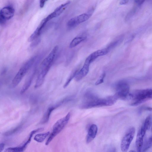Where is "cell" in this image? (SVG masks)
<instances>
[{
  "label": "cell",
  "mask_w": 152,
  "mask_h": 152,
  "mask_svg": "<svg viewBox=\"0 0 152 152\" xmlns=\"http://www.w3.org/2000/svg\"><path fill=\"white\" fill-rule=\"evenodd\" d=\"M118 99L115 94L105 98H100L94 94L89 92L85 95L84 101L80 107L81 109H86L110 106L114 104Z\"/></svg>",
  "instance_id": "obj_1"
},
{
  "label": "cell",
  "mask_w": 152,
  "mask_h": 152,
  "mask_svg": "<svg viewBox=\"0 0 152 152\" xmlns=\"http://www.w3.org/2000/svg\"><path fill=\"white\" fill-rule=\"evenodd\" d=\"M58 49V46H55L42 62L34 85L35 88H39L43 84L46 76L52 65Z\"/></svg>",
  "instance_id": "obj_2"
},
{
  "label": "cell",
  "mask_w": 152,
  "mask_h": 152,
  "mask_svg": "<svg viewBox=\"0 0 152 152\" xmlns=\"http://www.w3.org/2000/svg\"><path fill=\"white\" fill-rule=\"evenodd\" d=\"M152 99V88L138 90L130 93L128 99L131 100L130 105L133 106L138 105Z\"/></svg>",
  "instance_id": "obj_3"
},
{
  "label": "cell",
  "mask_w": 152,
  "mask_h": 152,
  "mask_svg": "<svg viewBox=\"0 0 152 152\" xmlns=\"http://www.w3.org/2000/svg\"><path fill=\"white\" fill-rule=\"evenodd\" d=\"M36 57H31L27 60L21 66L12 81V86L13 88L17 86L21 81L34 63Z\"/></svg>",
  "instance_id": "obj_4"
},
{
  "label": "cell",
  "mask_w": 152,
  "mask_h": 152,
  "mask_svg": "<svg viewBox=\"0 0 152 152\" xmlns=\"http://www.w3.org/2000/svg\"><path fill=\"white\" fill-rule=\"evenodd\" d=\"M70 116V113H68L64 117L59 119L54 124L52 132L46 142V145H48L53 139L64 129L69 120Z\"/></svg>",
  "instance_id": "obj_5"
},
{
  "label": "cell",
  "mask_w": 152,
  "mask_h": 152,
  "mask_svg": "<svg viewBox=\"0 0 152 152\" xmlns=\"http://www.w3.org/2000/svg\"><path fill=\"white\" fill-rule=\"evenodd\" d=\"M115 88V95L118 99H128L130 94L129 86L127 83L124 81H119L116 84Z\"/></svg>",
  "instance_id": "obj_6"
},
{
  "label": "cell",
  "mask_w": 152,
  "mask_h": 152,
  "mask_svg": "<svg viewBox=\"0 0 152 152\" xmlns=\"http://www.w3.org/2000/svg\"><path fill=\"white\" fill-rule=\"evenodd\" d=\"M94 9L92 7L86 13H84L70 19L67 22V26L69 29L72 28L79 24L86 21L91 16Z\"/></svg>",
  "instance_id": "obj_7"
},
{
  "label": "cell",
  "mask_w": 152,
  "mask_h": 152,
  "mask_svg": "<svg viewBox=\"0 0 152 152\" xmlns=\"http://www.w3.org/2000/svg\"><path fill=\"white\" fill-rule=\"evenodd\" d=\"M135 133V129L134 127H130L123 137L121 144V148L123 152L127 151L133 139Z\"/></svg>",
  "instance_id": "obj_8"
},
{
  "label": "cell",
  "mask_w": 152,
  "mask_h": 152,
  "mask_svg": "<svg viewBox=\"0 0 152 152\" xmlns=\"http://www.w3.org/2000/svg\"><path fill=\"white\" fill-rule=\"evenodd\" d=\"M14 9L11 6H7L3 8L0 12V23L3 24L6 20L11 19L14 16Z\"/></svg>",
  "instance_id": "obj_9"
},
{
  "label": "cell",
  "mask_w": 152,
  "mask_h": 152,
  "mask_svg": "<svg viewBox=\"0 0 152 152\" xmlns=\"http://www.w3.org/2000/svg\"><path fill=\"white\" fill-rule=\"evenodd\" d=\"M146 132L142 127L137 132L135 141L136 148L137 152H140L142 151L144 137Z\"/></svg>",
  "instance_id": "obj_10"
},
{
  "label": "cell",
  "mask_w": 152,
  "mask_h": 152,
  "mask_svg": "<svg viewBox=\"0 0 152 152\" xmlns=\"http://www.w3.org/2000/svg\"><path fill=\"white\" fill-rule=\"evenodd\" d=\"M109 51L107 48L96 50L90 54L86 60L91 64L99 57L106 55Z\"/></svg>",
  "instance_id": "obj_11"
},
{
  "label": "cell",
  "mask_w": 152,
  "mask_h": 152,
  "mask_svg": "<svg viewBox=\"0 0 152 152\" xmlns=\"http://www.w3.org/2000/svg\"><path fill=\"white\" fill-rule=\"evenodd\" d=\"M90 63L85 60L84 64L81 69L77 73L75 77V80L78 81L85 77L89 71Z\"/></svg>",
  "instance_id": "obj_12"
},
{
  "label": "cell",
  "mask_w": 152,
  "mask_h": 152,
  "mask_svg": "<svg viewBox=\"0 0 152 152\" xmlns=\"http://www.w3.org/2000/svg\"><path fill=\"white\" fill-rule=\"evenodd\" d=\"M98 130V128L96 125L92 124L88 128L86 136V142L89 143L95 137Z\"/></svg>",
  "instance_id": "obj_13"
},
{
  "label": "cell",
  "mask_w": 152,
  "mask_h": 152,
  "mask_svg": "<svg viewBox=\"0 0 152 152\" xmlns=\"http://www.w3.org/2000/svg\"><path fill=\"white\" fill-rule=\"evenodd\" d=\"M35 72V70H34L27 77L21 90V94L24 93L29 88L31 84Z\"/></svg>",
  "instance_id": "obj_14"
},
{
  "label": "cell",
  "mask_w": 152,
  "mask_h": 152,
  "mask_svg": "<svg viewBox=\"0 0 152 152\" xmlns=\"http://www.w3.org/2000/svg\"><path fill=\"white\" fill-rule=\"evenodd\" d=\"M57 106L58 105L50 107L48 108L41 121V123L44 124L48 122L52 112Z\"/></svg>",
  "instance_id": "obj_15"
},
{
  "label": "cell",
  "mask_w": 152,
  "mask_h": 152,
  "mask_svg": "<svg viewBox=\"0 0 152 152\" xmlns=\"http://www.w3.org/2000/svg\"><path fill=\"white\" fill-rule=\"evenodd\" d=\"M86 39L85 37H77L75 38L72 41L69 45V48H73L84 41Z\"/></svg>",
  "instance_id": "obj_16"
},
{
  "label": "cell",
  "mask_w": 152,
  "mask_h": 152,
  "mask_svg": "<svg viewBox=\"0 0 152 152\" xmlns=\"http://www.w3.org/2000/svg\"><path fill=\"white\" fill-rule=\"evenodd\" d=\"M49 134V132L37 134L34 136V140L38 142H42L45 140Z\"/></svg>",
  "instance_id": "obj_17"
},
{
  "label": "cell",
  "mask_w": 152,
  "mask_h": 152,
  "mask_svg": "<svg viewBox=\"0 0 152 152\" xmlns=\"http://www.w3.org/2000/svg\"><path fill=\"white\" fill-rule=\"evenodd\" d=\"M26 148V147L23 145L22 146L19 147L8 148L5 149L4 152H22Z\"/></svg>",
  "instance_id": "obj_18"
},
{
  "label": "cell",
  "mask_w": 152,
  "mask_h": 152,
  "mask_svg": "<svg viewBox=\"0 0 152 152\" xmlns=\"http://www.w3.org/2000/svg\"><path fill=\"white\" fill-rule=\"evenodd\" d=\"M152 146V136L150 137L143 145L141 151H146Z\"/></svg>",
  "instance_id": "obj_19"
},
{
  "label": "cell",
  "mask_w": 152,
  "mask_h": 152,
  "mask_svg": "<svg viewBox=\"0 0 152 152\" xmlns=\"http://www.w3.org/2000/svg\"><path fill=\"white\" fill-rule=\"evenodd\" d=\"M151 124V117L150 115H148L145 118L142 127L146 131L150 129Z\"/></svg>",
  "instance_id": "obj_20"
},
{
  "label": "cell",
  "mask_w": 152,
  "mask_h": 152,
  "mask_svg": "<svg viewBox=\"0 0 152 152\" xmlns=\"http://www.w3.org/2000/svg\"><path fill=\"white\" fill-rule=\"evenodd\" d=\"M78 72V70H76L71 74L63 86L64 88H65L68 86L72 80L75 77Z\"/></svg>",
  "instance_id": "obj_21"
},
{
  "label": "cell",
  "mask_w": 152,
  "mask_h": 152,
  "mask_svg": "<svg viewBox=\"0 0 152 152\" xmlns=\"http://www.w3.org/2000/svg\"><path fill=\"white\" fill-rule=\"evenodd\" d=\"M120 39H118L113 41L107 47V48L110 51L111 49L116 46L120 42Z\"/></svg>",
  "instance_id": "obj_22"
},
{
  "label": "cell",
  "mask_w": 152,
  "mask_h": 152,
  "mask_svg": "<svg viewBox=\"0 0 152 152\" xmlns=\"http://www.w3.org/2000/svg\"><path fill=\"white\" fill-rule=\"evenodd\" d=\"M105 75V73L104 72L103 73L100 75L99 79L95 83V85H97L102 83L104 82V79Z\"/></svg>",
  "instance_id": "obj_23"
},
{
  "label": "cell",
  "mask_w": 152,
  "mask_h": 152,
  "mask_svg": "<svg viewBox=\"0 0 152 152\" xmlns=\"http://www.w3.org/2000/svg\"><path fill=\"white\" fill-rule=\"evenodd\" d=\"M20 127L21 126H19L12 130L7 132L5 133V134L6 136H9L11 135L18 130V129L20 128Z\"/></svg>",
  "instance_id": "obj_24"
},
{
  "label": "cell",
  "mask_w": 152,
  "mask_h": 152,
  "mask_svg": "<svg viewBox=\"0 0 152 152\" xmlns=\"http://www.w3.org/2000/svg\"><path fill=\"white\" fill-rule=\"evenodd\" d=\"M48 0H40L39 1V5L40 7L42 8H43L45 4V3L46 2L48 1Z\"/></svg>",
  "instance_id": "obj_25"
},
{
  "label": "cell",
  "mask_w": 152,
  "mask_h": 152,
  "mask_svg": "<svg viewBox=\"0 0 152 152\" xmlns=\"http://www.w3.org/2000/svg\"><path fill=\"white\" fill-rule=\"evenodd\" d=\"M130 0H120L119 4H120L125 5L127 4Z\"/></svg>",
  "instance_id": "obj_26"
},
{
  "label": "cell",
  "mask_w": 152,
  "mask_h": 152,
  "mask_svg": "<svg viewBox=\"0 0 152 152\" xmlns=\"http://www.w3.org/2000/svg\"><path fill=\"white\" fill-rule=\"evenodd\" d=\"M146 0H134L135 2L137 4L140 5L142 4Z\"/></svg>",
  "instance_id": "obj_27"
},
{
  "label": "cell",
  "mask_w": 152,
  "mask_h": 152,
  "mask_svg": "<svg viewBox=\"0 0 152 152\" xmlns=\"http://www.w3.org/2000/svg\"><path fill=\"white\" fill-rule=\"evenodd\" d=\"M4 143H1L0 144V151H2L4 148Z\"/></svg>",
  "instance_id": "obj_28"
},
{
  "label": "cell",
  "mask_w": 152,
  "mask_h": 152,
  "mask_svg": "<svg viewBox=\"0 0 152 152\" xmlns=\"http://www.w3.org/2000/svg\"><path fill=\"white\" fill-rule=\"evenodd\" d=\"M130 151V152H135V151H134L131 150V151Z\"/></svg>",
  "instance_id": "obj_29"
},
{
  "label": "cell",
  "mask_w": 152,
  "mask_h": 152,
  "mask_svg": "<svg viewBox=\"0 0 152 152\" xmlns=\"http://www.w3.org/2000/svg\"></svg>",
  "instance_id": "obj_30"
}]
</instances>
